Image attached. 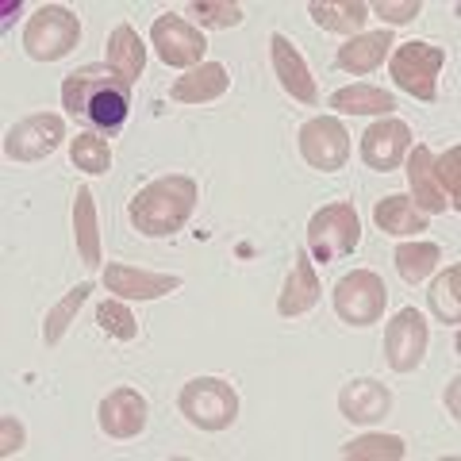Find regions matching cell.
I'll return each instance as SVG.
<instances>
[{
    "label": "cell",
    "mask_w": 461,
    "mask_h": 461,
    "mask_svg": "<svg viewBox=\"0 0 461 461\" xmlns=\"http://www.w3.org/2000/svg\"><path fill=\"white\" fill-rule=\"evenodd\" d=\"M308 12L323 32H339L350 39L362 35V27L369 20V5H362V0H312Z\"/></svg>",
    "instance_id": "7402d4cb"
},
{
    "label": "cell",
    "mask_w": 461,
    "mask_h": 461,
    "mask_svg": "<svg viewBox=\"0 0 461 461\" xmlns=\"http://www.w3.org/2000/svg\"><path fill=\"white\" fill-rule=\"evenodd\" d=\"M81 42V23L62 5H42L23 27V50L35 62H58Z\"/></svg>",
    "instance_id": "8992f818"
},
{
    "label": "cell",
    "mask_w": 461,
    "mask_h": 461,
    "mask_svg": "<svg viewBox=\"0 0 461 461\" xmlns=\"http://www.w3.org/2000/svg\"><path fill=\"white\" fill-rule=\"evenodd\" d=\"M104 288L115 293L120 300H162L181 288L177 273H147V269H131V266H104Z\"/></svg>",
    "instance_id": "9a60e30c"
},
{
    "label": "cell",
    "mask_w": 461,
    "mask_h": 461,
    "mask_svg": "<svg viewBox=\"0 0 461 461\" xmlns=\"http://www.w3.org/2000/svg\"><path fill=\"white\" fill-rule=\"evenodd\" d=\"M142 66H147V47H142V39L131 23H120L115 32L108 35V69L120 81L135 85Z\"/></svg>",
    "instance_id": "44dd1931"
},
{
    "label": "cell",
    "mask_w": 461,
    "mask_h": 461,
    "mask_svg": "<svg viewBox=\"0 0 461 461\" xmlns=\"http://www.w3.org/2000/svg\"><path fill=\"white\" fill-rule=\"evenodd\" d=\"M62 104L69 115H81L100 131H115L131 112V85L120 81L112 69L85 66L62 81Z\"/></svg>",
    "instance_id": "6da1fadb"
},
{
    "label": "cell",
    "mask_w": 461,
    "mask_h": 461,
    "mask_svg": "<svg viewBox=\"0 0 461 461\" xmlns=\"http://www.w3.org/2000/svg\"><path fill=\"white\" fill-rule=\"evenodd\" d=\"M269 54H273V74H277L281 89L293 100H300V104H320V85H315L304 54L293 47V39L277 32L269 39Z\"/></svg>",
    "instance_id": "4fadbf2b"
},
{
    "label": "cell",
    "mask_w": 461,
    "mask_h": 461,
    "mask_svg": "<svg viewBox=\"0 0 461 461\" xmlns=\"http://www.w3.org/2000/svg\"><path fill=\"white\" fill-rule=\"evenodd\" d=\"M411 150V127L393 115H381L377 123L366 127L362 135V162L377 173H393Z\"/></svg>",
    "instance_id": "7c38bea8"
},
{
    "label": "cell",
    "mask_w": 461,
    "mask_h": 461,
    "mask_svg": "<svg viewBox=\"0 0 461 461\" xmlns=\"http://www.w3.org/2000/svg\"><path fill=\"white\" fill-rule=\"evenodd\" d=\"M150 47L166 66L193 69V66L204 62L208 39H204V32H196L193 23H185L181 16H169L166 12V16H158L150 27Z\"/></svg>",
    "instance_id": "8fae6325"
},
{
    "label": "cell",
    "mask_w": 461,
    "mask_h": 461,
    "mask_svg": "<svg viewBox=\"0 0 461 461\" xmlns=\"http://www.w3.org/2000/svg\"><path fill=\"white\" fill-rule=\"evenodd\" d=\"M196 181L185 177V173H169V177H158L150 185H142V189L131 196V227L139 235L147 239H169L177 235V230L189 223V215L196 208Z\"/></svg>",
    "instance_id": "7a4b0ae2"
},
{
    "label": "cell",
    "mask_w": 461,
    "mask_h": 461,
    "mask_svg": "<svg viewBox=\"0 0 461 461\" xmlns=\"http://www.w3.org/2000/svg\"><path fill=\"white\" fill-rule=\"evenodd\" d=\"M427 342H430V327L423 320V312L400 308L393 315V323L384 327V362L396 373L420 369L427 357Z\"/></svg>",
    "instance_id": "9c48e42d"
},
{
    "label": "cell",
    "mask_w": 461,
    "mask_h": 461,
    "mask_svg": "<svg viewBox=\"0 0 461 461\" xmlns=\"http://www.w3.org/2000/svg\"><path fill=\"white\" fill-rule=\"evenodd\" d=\"M193 16L204 27H239L242 23V8L230 0H196Z\"/></svg>",
    "instance_id": "d6a6232c"
},
{
    "label": "cell",
    "mask_w": 461,
    "mask_h": 461,
    "mask_svg": "<svg viewBox=\"0 0 461 461\" xmlns=\"http://www.w3.org/2000/svg\"><path fill=\"white\" fill-rule=\"evenodd\" d=\"M457 166H461V147H450L442 158H430V169H435V181L442 185V193L450 196V204H454V212L461 208V200H457V193H461V173H457Z\"/></svg>",
    "instance_id": "1f68e13d"
},
{
    "label": "cell",
    "mask_w": 461,
    "mask_h": 461,
    "mask_svg": "<svg viewBox=\"0 0 461 461\" xmlns=\"http://www.w3.org/2000/svg\"><path fill=\"white\" fill-rule=\"evenodd\" d=\"M457 384H461V381L454 377V381H450V415H454V420L461 415V411H457Z\"/></svg>",
    "instance_id": "d590c367"
},
{
    "label": "cell",
    "mask_w": 461,
    "mask_h": 461,
    "mask_svg": "<svg viewBox=\"0 0 461 461\" xmlns=\"http://www.w3.org/2000/svg\"><path fill=\"white\" fill-rule=\"evenodd\" d=\"M320 296H323L320 273H315V266H312L308 247H300L296 262H293V273H288V281L281 288L277 312L285 315V320H296V315H304V312H312L315 304H320Z\"/></svg>",
    "instance_id": "e0dca14e"
},
{
    "label": "cell",
    "mask_w": 461,
    "mask_h": 461,
    "mask_svg": "<svg viewBox=\"0 0 461 461\" xmlns=\"http://www.w3.org/2000/svg\"><path fill=\"white\" fill-rule=\"evenodd\" d=\"M430 154L427 147H415L408 150V185H411V204L420 208V212H446L450 204V196L442 193V185L435 181V169H430Z\"/></svg>",
    "instance_id": "ffe728a7"
},
{
    "label": "cell",
    "mask_w": 461,
    "mask_h": 461,
    "mask_svg": "<svg viewBox=\"0 0 461 461\" xmlns=\"http://www.w3.org/2000/svg\"><path fill=\"white\" fill-rule=\"evenodd\" d=\"M300 154L312 169L323 173H339L350 158V131L342 127V120L335 115H315L300 127Z\"/></svg>",
    "instance_id": "30bf717a"
},
{
    "label": "cell",
    "mask_w": 461,
    "mask_h": 461,
    "mask_svg": "<svg viewBox=\"0 0 461 461\" xmlns=\"http://www.w3.org/2000/svg\"><path fill=\"white\" fill-rule=\"evenodd\" d=\"M446 66V50L435 47V42H400V47L393 50V58H388V74H393V81L400 85L408 96L415 100H435L438 96V74Z\"/></svg>",
    "instance_id": "5b68a950"
},
{
    "label": "cell",
    "mask_w": 461,
    "mask_h": 461,
    "mask_svg": "<svg viewBox=\"0 0 461 461\" xmlns=\"http://www.w3.org/2000/svg\"><path fill=\"white\" fill-rule=\"evenodd\" d=\"M69 162H74L81 173H108L112 166V147L93 131H81L77 139H69Z\"/></svg>",
    "instance_id": "f546056e"
},
{
    "label": "cell",
    "mask_w": 461,
    "mask_h": 461,
    "mask_svg": "<svg viewBox=\"0 0 461 461\" xmlns=\"http://www.w3.org/2000/svg\"><path fill=\"white\" fill-rule=\"evenodd\" d=\"M420 12H423L420 0H377V5H369V16H377L384 23V32L388 27H400V23L415 20Z\"/></svg>",
    "instance_id": "836d02e7"
},
{
    "label": "cell",
    "mask_w": 461,
    "mask_h": 461,
    "mask_svg": "<svg viewBox=\"0 0 461 461\" xmlns=\"http://www.w3.org/2000/svg\"><path fill=\"white\" fill-rule=\"evenodd\" d=\"M327 104L346 115H393L396 100H393V93L377 89V85H346V89L330 93Z\"/></svg>",
    "instance_id": "cb8c5ba5"
},
{
    "label": "cell",
    "mask_w": 461,
    "mask_h": 461,
    "mask_svg": "<svg viewBox=\"0 0 461 461\" xmlns=\"http://www.w3.org/2000/svg\"><path fill=\"white\" fill-rule=\"evenodd\" d=\"M96 323L120 342H135V335H139V320L131 315V308H127L123 300H100L96 304Z\"/></svg>",
    "instance_id": "4dcf8cb0"
},
{
    "label": "cell",
    "mask_w": 461,
    "mask_h": 461,
    "mask_svg": "<svg viewBox=\"0 0 461 461\" xmlns=\"http://www.w3.org/2000/svg\"><path fill=\"white\" fill-rule=\"evenodd\" d=\"M430 308H435V315L442 323H450V327H457V320H461V266H450L442 273V277L430 285Z\"/></svg>",
    "instance_id": "f1b7e54d"
},
{
    "label": "cell",
    "mask_w": 461,
    "mask_h": 461,
    "mask_svg": "<svg viewBox=\"0 0 461 461\" xmlns=\"http://www.w3.org/2000/svg\"><path fill=\"white\" fill-rule=\"evenodd\" d=\"M362 242V220H357L354 204H327L312 215L308 223V254L315 262H339V258L354 254Z\"/></svg>",
    "instance_id": "277c9868"
},
{
    "label": "cell",
    "mask_w": 461,
    "mask_h": 461,
    "mask_svg": "<svg viewBox=\"0 0 461 461\" xmlns=\"http://www.w3.org/2000/svg\"><path fill=\"white\" fill-rule=\"evenodd\" d=\"M388 288L373 269H354L335 285V312L342 323L350 327H369L384 315Z\"/></svg>",
    "instance_id": "52a82bcc"
},
{
    "label": "cell",
    "mask_w": 461,
    "mask_h": 461,
    "mask_svg": "<svg viewBox=\"0 0 461 461\" xmlns=\"http://www.w3.org/2000/svg\"><path fill=\"white\" fill-rule=\"evenodd\" d=\"M227 89H230L227 69L220 62H200L185 77L173 81L169 96L177 100V104H208V100H220Z\"/></svg>",
    "instance_id": "d6986e66"
},
{
    "label": "cell",
    "mask_w": 461,
    "mask_h": 461,
    "mask_svg": "<svg viewBox=\"0 0 461 461\" xmlns=\"http://www.w3.org/2000/svg\"><path fill=\"white\" fill-rule=\"evenodd\" d=\"M373 223H377L384 235H420L427 230V212H420L411 204V196H384L373 204Z\"/></svg>",
    "instance_id": "603a6c76"
},
{
    "label": "cell",
    "mask_w": 461,
    "mask_h": 461,
    "mask_svg": "<svg viewBox=\"0 0 461 461\" xmlns=\"http://www.w3.org/2000/svg\"><path fill=\"white\" fill-rule=\"evenodd\" d=\"M388 50H393V35H388L384 27H381V32H362V35L346 39L339 47L335 66L346 69V74H354V77H366V74H373V69L384 62Z\"/></svg>",
    "instance_id": "ac0fdd59"
},
{
    "label": "cell",
    "mask_w": 461,
    "mask_h": 461,
    "mask_svg": "<svg viewBox=\"0 0 461 461\" xmlns=\"http://www.w3.org/2000/svg\"><path fill=\"white\" fill-rule=\"evenodd\" d=\"M74 239H77L81 262L96 269L100 266V223H96L93 189H77V196H74Z\"/></svg>",
    "instance_id": "d4e9b609"
},
{
    "label": "cell",
    "mask_w": 461,
    "mask_h": 461,
    "mask_svg": "<svg viewBox=\"0 0 461 461\" xmlns=\"http://www.w3.org/2000/svg\"><path fill=\"white\" fill-rule=\"evenodd\" d=\"M339 411H342V420H350L357 427L381 423L384 415L393 411V393H388V384L373 381V377H357L350 384H342Z\"/></svg>",
    "instance_id": "2e32d148"
},
{
    "label": "cell",
    "mask_w": 461,
    "mask_h": 461,
    "mask_svg": "<svg viewBox=\"0 0 461 461\" xmlns=\"http://www.w3.org/2000/svg\"><path fill=\"white\" fill-rule=\"evenodd\" d=\"M147 400H142L135 388H112V393L100 400L96 408V420H100V430H104L108 438H135L142 435V427H147Z\"/></svg>",
    "instance_id": "5bb4252c"
},
{
    "label": "cell",
    "mask_w": 461,
    "mask_h": 461,
    "mask_svg": "<svg viewBox=\"0 0 461 461\" xmlns=\"http://www.w3.org/2000/svg\"><path fill=\"white\" fill-rule=\"evenodd\" d=\"M23 423L16 420V415H5L0 420V457H12V454H20L23 450Z\"/></svg>",
    "instance_id": "e575fe53"
},
{
    "label": "cell",
    "mask_w": 461,
    "mask_h": 461,
    "mask_svg": "<svg viewBox=\"0 0 461 461\" xmlns=\"http://www.w3.org/2000/svg\"><path fill=\"white\" fill-rule=\"evenodd\" d=\"M66 142V120L54 112H35L27 120L12 123L5 135V154L12 162H42Z\"/></svg>",
    "instance_id": "ba28073f"
},
{
    "label": "cell",
    "mask_w": 461,
    "mask_h": 461,
    "mask_svg": "<svg viewBox=\"0 0 461 461\" xmlns=\"http://www.w3.org/2000/svg\"><path fill=\"white\" fill-rule=\"evenodd\" d=\"M442 262V247L438 242H403V247H396V273L408 285H420L423 277H430V269H435Z\"/></svg>",
    "instance_id": "4316f807"
},
{
    "label": "cell",
    "mask_w": 461,
    "mask_h": 461,
    "mask_svg": "<svg viewBox=\"0 0 461 461\" xmlns=\"http://www.w3.org/2000/svg\"><path fill=\"white\" fill-rule=\"evenodd\" d=\"M89 293H93V281H81V285L69 288L62 300H58V304L47 312V323H42V342H47V346L62 342V335L69 330V323L77 320V312H81L85 300H89Z\"/></svg>",
    "instance_id": "484cf974"
},
{
    "label": "cell",
    "mask_w": 461,
    "mask_h": 461,
    "mask_svg": "<svg viewBox=\"0 0 461 461\" xmlns=\"http://www.w3.org/2000/svg\"><path fill=\"white\" fill-rule=\"evenodd\" d=\"M177 408L200 430H227L239 420V393L223 377H193L181 388Z\"/></svg>",
    "instance_id": "3957f363"
},
{
    "label": "cell",
    "mask_w": 461,
    "mask_h": 461,
    "mask_svg": "<svg viewBox=\"0 0 461 461\" xmlns=\"http://www.w3.org/2000/svg\"><path fill=\"white\" fill-rule=\"evenodd\" d=\"M403 454H408V446L400 435H362L342 446L346 461H400Z\"/></svg>",
    "instance_id": "83f0119b"
}]
</instances>
